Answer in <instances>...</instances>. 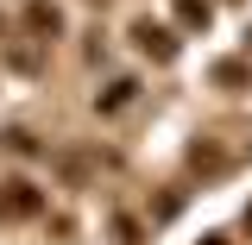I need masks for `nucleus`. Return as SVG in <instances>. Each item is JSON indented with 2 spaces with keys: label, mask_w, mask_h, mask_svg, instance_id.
Segmentation results:
<instances>
[{
  "label": "nucleus",
  "mask_w": 252,
  "mask_h": 245,
  "mask_svg": "<svg viewBox=\"0 0 252 245\" xmlns=\"http://www.w3.org/2000/svg\"><path fill=\"white\" fill-rule=\"evenodd\" d=\"M246 233H252V208H246Z\"/></svg>",
  "instance_id": "obj_9"
},
{
  "label": "nucleus",
  "mask_w": 252,
  "mask_h": 245,
  "mask_svg": "<svg viewBox=\"0 0 252 245\" xmlns=\"http://www.w3.org/2000/svg\"><path fill=\"white\" fill-rule=\"evenodd\" d=\"M132 44H139L152 63H170V57H177V31H170V26H152V19L132 26Z\"/></svg>",
  "instance_id": "obj_1"
},
{
  "label": "nucleus",
  "mask_w": 252,
  "mask_h": 245,
  "mask_svg": "<svg viewBox=\"0 0 252 245\" xmlns=\"http://www.w3.org/2000/svg\"><path fill=\"white\" fill-rule=\"evenodd\" d=\"M177 19L189 31H208V0H177Z\"/></svg>",
  "instance_id": "obj_6"
},
{
  "label": "nucleus",
  "mask_w": 252,
  "mask_h": 245,
  "mask_svg": "<svg viewBox=\"0 0 252 245\" xmlns=\"http://www.w3.org/2000/svg\"><path fill=\"white\" fill-rule=\"evenodd\" d=\"M189 163H195V170H220V151L215 145H189Z\"/></svg>",
  "instance_id": "obj_7"
},
{
  "label": "nucleus",
  "mask_w": 252,
  "mask_h": 245,
  "mask_svg": "<svg viewBox=\"0 0 252 245\" xmlns=\"http://www.w3.org/2000/svg\"><path fill=\"white\" fill-rule=\"evenodd\" d=\"M215 82H220L227 94H240V88L252 82V69H246V63H215Z\"/></svg>",
  "instance_id": "obj_5"
},
{
  "label": "nucleus",
  "mask_w": 252,
  "mask_h": 245,
  "mask_svg": "<svg viewBox=\"0 0 252 245\" xmlns=\"http://www.w3.org/2000/svg\"><path fill=\"white\" fill-rule=\"evenodd\" d=\"M132 94H139V82H132V76H120V82H107V88L94 94V107H101V113H120Z\"/></svg>",
  "instance_id": "obj_4"
},
{
  "label": "nucleus",
  "mask_w": 252,
  "mask_h": 245,
  "mask_svg": "<svg viewBox=\"0 0 252 245\" xmlns=\"http://www.w3.org/2000/svg\"><path fill=\"white\" fill-rule=\"evenodd\" d=\"M202 245H227V239H220V233H208V239H202Z\"/></svg>",
  "instance_id": "obj_8"
},
{
  "label": "nucleus",
  "mask_w": 252,
  "mask_h": 245,
  "mask_svg": "<svg viewBox=\"0 0 252 245\" xmlns=\"http://www.w3.org/2000/svg\"><path fill=\"white\" fill-rule=\"evenodd\" d=\"M26 26L38 31V44H51V38H63V13L51 6V0H32V6H26Z\"/></svg>",
  "instance_id": "obj_3"
},
{
  "label": "nucleus",
  "mask_w": 252,
  "mask_h": 245,
  "mask_svg": "<svg viewBox=\"0 0 252 245\" xmlns=\"http://www.w3.org/2000/svg\"><path fill=\"white\" fill-rule=\"evenodd\" d=\"M0 189H6V195H0V201H6V214H44V195H38L26 176H13V183H0Z\"/></svg>",
  "instance_id": "obj_2"
}]
</instances>
